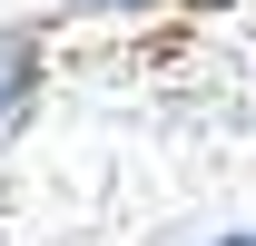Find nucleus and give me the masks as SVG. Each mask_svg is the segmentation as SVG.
Instances as JSON below:
<instances>
[{
    "mask_svg": "<svg viewBox=\"0 0 256 246\" xmlns=\"http://www.w3.org/2000/svg\"><path fill=\"white\" fill-rule=\"evenodd\" d=\"M30 69H40V40H30V30H0V118L20 108V89H30Z\"/></svg>",
    "mask_w": 256,
    "mask_h": 246,
    "instance_id": "nucleus-1",
    "label": "nucleus"
},
{
    "mask_svg": "<svg viewBox=\"0 0 256 246\" xmlns=\"http://www.w3.org/2000/svg\"><path fill=\"white\" fill-rule=\"evenodd\" d=\"M79 10H158V0H79Z\"/></svg>",
    "mask_w": 256,
    "mask_h": 246,
    "instance_id": "nucleus-2",
    "label": "nucleus"
},
{
    "mask_svg": "<svg viewBox=\"0 0 256 246\" xmlns=\"http://www.w3.org/2000/svg\"><path fill=\"white\" fill-rule=\"evenodd\" d=\"M217 246H256V226H236V236H217Z\"/></svg>",
    "mask_w": 256,
    "mask_h": 246,
    "instance_id": "nucleus-3",
    "label": "nucleus"
}]
</instances>
